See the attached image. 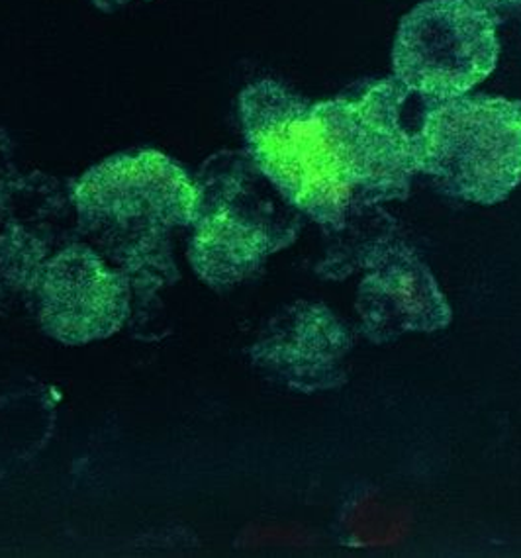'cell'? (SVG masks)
Returning a JSON list of instances; mask_svg holds the SVG:
<instances>
[{"instance_id":"52a82bcc","label":"cell","mask_w":521,"mask_h":558,"mask_svg":"<svg viewBox=\"0 0 521 558\" xmlns=\"http://www.w3.org/2000/svg\"><path fill=\"white\" fill-rule=\"evenodd\" d=\"M351 337L328 310L299 302L263 326L250 356L260 375L300 392L322 390L339 376Z\"/></svg>"},{"instance_id":"30bf717a","label":"cell","mask_w":521,"mask_h":558,"mask_svg":"<svg viewBox=\"0 0 521 558\" xmlns=\"http://www.w3.org/2000/svg\"><path fill=\"white\" fill-rule=\"evenodd\" d=\"M56 420V402L46 388H24L0 396V481L48 447Z\"/></svg>"},{"instance_id":"5bb4252c","label":"cell","mask_w":521,"mask_h":558,"mask_svg":"<svg viewBox=\"0 0 521 558\" xmlns=\"http://www.w3.org/2000/svg\"><path fill=\"white\" fill-rule=\"evenodd\" d=\"M95 9L105 12V14H114L120 9H126L137 0H90ZM142 2H152V0H142Z\"/></svg>"},{"instance_id":"8992f818","label":"cell","mask_w":521,"mask_h":558,"mask_svg":"<svg viewBox=\"0 0 521 558\" xmlns=\"http://www.w3.org/2000/svg\"><path fill=\"white\" fill-rule=\"evenodd\" d=\"M28 302L49 339L90 345L126 328L132 284L97 247L77 240L44 259Z\"/></svg>"},{"instance_id":"277c9868","label":"cell","mask_w":521,"mask_h":558,"mask_svg":"<svg viewBox=\"0 0 521 558\" xmlns=\"http://www.w3.org/2000/svg\"><path fill=\"white\" fill-rule=\"evenodd\" d=\"M414 130L417 173L467 203H502L521 184V102L486 95L427 100Z\"/></svg>"},{"instance_id":"3957f363","label":"cell","mask_w":521,"mask_h":558,"mask_svg":"<svg viewBox=\"0 0 521 558\" xmlns=\"http://www.w3.org/2000/svg\"><path fill=\"white\" fill-rule=\"evenodd\" d=\"M194 184L186 259L198 280L216 292L252 280L275 253L296 240L304 216L245 149L210 155L194 173Z\"/></svg>"},{"instance_id":"6da1fadb","label":"cell","mask_w":521,"mask_h":558,"mask_svg":"<svg viewBox=\"0 0 521 558\" xmlns=\"http://www.w3.org/2000/svg\"><path fill=\"white\" fill-rule=\"evenodd\" d=\"M396 78L314 102L275 78L238 98L245 154L290 206L331 230L410 193L414 130Z\"/></svg>"},{"instance_id":"8fae6325","label":"cell","mask_w":521,"mask_h":558,"mask_svg":"<svg viewBox=\"0 0 521 558\" xmlns=\"http://www.w3.org/2000/svg\"><path fill=\"white\" fill-rule=\"evenodd\" d=\"M46 255L0 220V314L28 302Z\"/></svg>"},{"instance_id":"7c38bea8","label":"cell","mask_w":521,"mask_h":558,"mask_svg":"<svg viewBox=\"0 0 521 558\" xmlns=\"http://www.w3.org/2000/svg\"><path fill=\"white\" fill-rule=\"evenodd\" d=\"M463 2L488 14L496 22H500L506 14L521 9V0H463Z\"/></svg>"},{"instance_id":"5b68a950","label":"cell","mask_w":521,"mask_h":558,"mask_svg":"<svg viewBox=\"0 0 521 558\" xmlns=\"http://www.w3.org/2000/svg\"><path fill=\"white\" fill-rule=\"evenodd\" d=\"M498 22L463 0H427L405 14L392 48L395 78L412 95L447 100L493 73Z\"/></svg>"},{"instance_id":"9c48e42d","label":"cell","mask_w":521,"mask_h":558,"mask_svg":"<svg viewBox=\"0 0 521 558\" xmlns=\"http://www.w3.org/2000/svg\"><path fill=\"white\" fill-rule=\"evenodd\" d=\"M0 220L32 241L46 257L81 240L71 181L63 183L41 171L12 174L0 183Z\"/></svg>"},{"instance_id":"7a4b0ae2","label":"cell","mask_w":521,"mask_h":558,"mask_svg":"<svg viewBox=\"0 0 521 558\" xmlns=\"http://www.w3.org/2000/svg\"><path fill=\"white\" fill-rule=\"evenodd\" d=\"M78 235L126 275L177 267L173 235L189 230L194 174L157 149L122 151L71 179Z\"/></svg>"},{"instance_id":"4fadbf2b","label":"cell","mask_w":521,"mask_h":558,"mask_svg":"<svg viewBox=\"0 0 521 558\" xmlns=\"http://www.w3.org/2000/svg\"><path fill=\"white\" fill-rule=\"evenodd\" d=\"M16 149L14 142L4 130H0V183L7 181L12 174L19 173L16 169Z\"/></svg>"},{"instance_id":"ba28073f","label":"cell","mask_w":521,"mask_h":558,"mask_svg":"<svg viewBox=\"0 0 521 558\" xmlns=\"http://www.w3.org/2000/svg\"><path fill=\"white\" fill-rule=\"evenodd\" d=\"M359 312L363 326L378 339L405 331H432L449 316L429 272L410 257H387V263L363 282Z\"/></svg>"}]
</instances>
